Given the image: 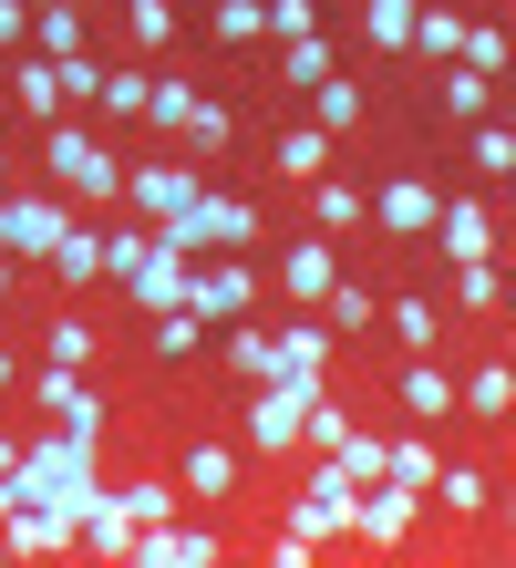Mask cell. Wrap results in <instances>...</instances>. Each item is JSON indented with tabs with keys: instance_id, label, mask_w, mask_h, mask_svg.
I'll list each match as a JSON object with an SVG mask.
<instances>
[{
	"instance_id": "cell-1",
	"label": "cell",
	"mask_w": 516,
	"mask_h": 568,
	"mask_svg": "<svg viewBox=\"0 0 516 568\" xmlns=\"http://www.w3.org/2000/svg\"><path fill=\"white\" fill-rule=\"evenodd\" d=\"M352 496H362V476H352L341 455H321V465L300 476V496H290V538L341 548V538H352Z\"/></svg>"
},
{
	"instance_id": "cell-2",
	"label": "cell",
	"mask_w": 516,
	"mask_h": 568,
	"mask_svg": "<svg viewBox=\"0 0 516 568\" xmlns=\"http://www.w3.org/2000/svg\"><path fill=\"white\" fill-rule=\"evenodd\" d=\"M42 165H52V186H73V196H124V155H103L73 114L42 124Z\"/></svg>"
},
{
	"instance_id": "cell-3",
	"label": "cell",
	"mask_w": 516,
	"mask_h": 568,
	"mask_svg": "<svg viewBox=\"0 0 516 568\" xmlns=\"http://www.w3.org/2000/svg\"><path fill=\"white\" fill-rule=\"evenodd\" d=\"M413 527H424V496H413V486L372 476V486L352 496V548H372V558H383V548H403V538H413Z\"/></svg>"
},
{
	"instance_id": "cell-4",
	"label": "cell",
	"mask_w": 516,
	"mask_h": 568,
	"mask_svg": "<svg viewBox=\"0 0 516 568\" xmlns=\"http://www.w3.org/2000/svg\"><path fill=\"white\" fill-rule=\"evenodd\" d=\"M21 383H31V404H42V414H62L73 445H103V393L73 373V362H42V373H21Z\"/></svg>"
},
{
	"instance_id": "cell-5",
	"label": "cell",
	"mask_w": 516,
	"mask_h": 568,
	"mask_svg": "<svg viewBox=\"0 0 516 568\" xmlns=\"http://www.w3.org/2000/svg\"><path fill=\"white\" fill-rule=\"evenodd\" d=\"M186 311H196L206 331L249 321V311H259V270H249V258H227V270H186Z\"/></svg>"
},
{
	"instance_id": "cell-6",
	"label": "cell",
	"mask_w": 516,
	"mask_h": 568,
	"mask_svg": "<svg viewBox=\"0 0 516 568\" xmlns=\"http://www.w3.org/2000/svg\"><path fill=\"white\" fill-rule=\"evenodd\" d=\"M227 558V538H206V527H134V548H124V568H217Z\"/></svg>"
},
{
	"instance_id": "cell-7",
	"label": "cell",
	"mask_w": 516,
	"mask_h": 568,
	"mask_svg": "<svg viewBox=\"0 0 516 568\" xmlns=\"http://www.w3.org/2000/svg\"><path fill=\"white\" fill-rule=\"evenodd\" d=\"M237 476H249V455L206 434V445H186V465H176V496H186V507H227V496H237Z\"/></svg>"
},
{
	"instance_id": "cell-8",
	"label": "cell",
	"mask_w": 516,
	"mask_h": 568,
	"mask_svg": "<svg viewBox=\"0 0 516 568\" xmlns=\"http://www.w3.org/2000/svg\"><path fill=\"white\" fill-rule=\"evenodd\" d=\"M331 280H341V248L321 239V227H310L300 248H280V290L300 300V311H321V300H331Z\"/></svg>"
},
{
	"instance_id": "cell-9",
	"label": "cell",
	"mask_w": 516,
	"mask_h": 568,
	"mask_svg": "<svg viewBox=\"0 0 516 568\" xmlns=\"http://www.w3.org/2000/svg\"><path fill=\"white\" fill-rule=\"evenodd\" d=\"M434 207H444V196H434L424 176H393L383 196H362V217H372V227H393V239H424V227H434Z\"/></svg>"
},
{
	"instance_id": "cell-10",
	"label": "cell",
	"mask_w": 516,
	"mask_h": 568,
	"mask_svg": "<svg viewBox=\"0 0 516 568\" xmlns=\"http://www.w3.org/2000/svg\"><path fill=\"white\" fill-rule=\"evenodd\" d=\"M424 239H434L444 258H496V227H486V207H475V196H444Z\"/></svg>"
},
{
	"instance_id": "cell-11",
	"label": "cell",
	"mask_w": 516,
	"mask_h": 568,
	"mask_svg": "<svg viewBox=\"0 0 516 568\" xmlns=\"http://www.w3.org/2000/svg\"><path fill=\"white\" fill-rule=\"evenodd\" d=\"M124 196H134V207H145V217L165 227V217H186V207H196L206 186L186 176V165H134V176H124Z\"/></svg>"
},
{
	"instance_id": "cell-12",
	"label": "cell",
	"mask_w": 516,
	"mask_h": 568,
	"mask_svg": "<svg viewBox=\"0 0 516 568\" xmlns=\"http://www.w3.org/2000/svg\"><path fill=\"white\" fill-rule=\"evenodd\" d=\"M0 62H11V104L31 124H52L62 114V62H42V52H0Z\"/></svg>"
},
{
	"instance_id": "cell-13",
	"label": "cell",
	"mask_w": 516,
	"mask_h": 568,
	"mask_svg": "<svg viewBox=\"0 0 516 568\" xmlns=\"http://www.w3.org/2000/svg\"><path fill=\"white\" fill-rule=\"evenodd\" d=\"M269 165H280L290 186H310V176H331V165H341V135H321V124H290V135L269 145Z\"/></svg>"
},
{
	"instance_id": "cell-14",
	"label": "cell",
	"mask_w": 516,
	"mask_h": 568,
	"mask_svg": "<svg viewBox=\"0 0 516 568\" xmlns=\"http://www.w3.org/2000/svg\"><path fill=\"white\" fill-rule=\"evenodd\" d=\"M21 52L73 62V52H83V0H31V42H21Z\"/></svg>"
},
{
	"instance_id": "cell-15",
	"label": "cell",
	"mask_w": 516,
	"mask_h": 568,
	"mask_svg": "<svg viewBox=\"0 0 516 568\" xmlns=\"http://www.w3.org/2000/svg\"><path fill=\"white\" fill-rule=\"evenodd\" d=\"M124 300H134V311H145V321H155V311H186V258H176V248H155L145 270L124 280Z\"/></svg>"
},
{
	"instance_id": "cell-16",
	"label": "cell",
	"mask_w": 516,
	"mask_h": 568,
	"mask_svg": "<svg viewBox=\"0 0 516 568\" xmlns=\"http://www.w3.org/2000/svg\"><path fill=\"white\" fill-rule=\"evenodd\" d=\"M103 496H114L134 527H165V517L186 507V496H176V476H124V486H103Z\"/></svg>"
},
{
	"instance_id": "cell-17",
	"label": "cell",
	"mask_w": 516,
	"mask_h": 568,
	"mask_svg": "<svg viewBox=\"0 0 516 568\" xmlns=\"http://www.w3.org/2000/svg\"><path fill=\"white\" fill-rule=\"evenodd\" d=\"M383 331H393L403 352H434V342H444V311H434V300H413V290H393V300H383Z\"/></svg>"
},
{
	"instance_id": "cell-18",
	"label": "cell",
	"mask_w": 516,
	"mask_h": 568,
	"mask_svg": "<svg viewBox=\"0 0 516 568\" xmlns=\"http://www.w3.org/2000/svg\"><path fill=\"white\" fill-rule=\"evenodd\" d=\"M393 393H403V414H424V424H444V414H455V383H444L424 352L403 362V383H393Z\"/></svg>"
},
{
	"instance_id": "cell-19",
	"label": "cell",
	"mask_w": 516,
	"mask_h": 568,
	"mask_svg": "<svg viewBox=\"0 0 516 568\" xmlns=\"http://www.w3.org/2000/svg\"><path fill=\"white\" fill-rule=\"evenodd\" d=\"M42 258H52V270L73 280V290H83V280H103V227H83V217H73V227H62V239L42 248Z\"/></svg>"
},
{
	"instance_id": "cell-20",
	"label": "cell",
	"mask_w": 516,
	"mask_h": 568,
	"mask_svg": "<svg viewBox=\"0 0 516 568\" xmlns=\"http://www.w3.org/2000/svg\"><path fill=\"white\" fill-rule=\"evenodd\" d=\"M310 227H331V239H341V227H362V186L352 176H310Z\"/></svg>"
},
{
	"instance_id": "cell-21",
	"label": "cell",
	"mask_w": 516,
	"mask_h": 568,
	"mask_svg": "<svg viewBox=\"0 0 516 568\" xmlns=\"http://www.w3.org/2000/svg\"><path fill=\"white\" fill-rule=\"evenodd\" d=\"M434 465H444V455L424 445V434H383V476H393V486L424 496V486H434Z\"/></svg>"
},
{
	"instance_id": "cell-22",
	"label": "cell",
	"mask_w": 516,
	"mask_h": 568,
	"mask_svg": "<svg viewBox=\"0 0 516 568\" xmlns=\"http://www.w3.org/2000/svg\"><path fill=\"white\" fill-rule=\"evenodd\" d=\"M455 404H465V414H486V424H496V414L516 404V373H506V362H475V373L455 383Z\"/></svg>"
},
{
	"instance_id": "cell-23",
	"label": "cell",
	"mask_w": 516,
	"mask_h": 568,
	"mask_svg": "<svg viewBox=\"0 0 516 568\" xmlns=\"http://www.w3.org/2000/svg\"><path fill=\"white\" fill-rule=\"evenodd\" d=\"M227 373H237V383H280V342L237 321V331H227Z\"/></svg>"
},
{
	"instance_id": "cell-24",
	"label": "cell",
	"mask_w": 516,
	"mask_h": 568,
	"mask_svg": "<svg viewBox=\"0 0 516 568\" xmlns=\"http://www.w3.org/2000/svg\"><path fill=\"white\" fill-rule=\"evenodd\" d=\"M424 496H434L444 517H486V476H475V465H434V486H424Z\"/></svg>"
},
{
	"instance_id": "cell-25",
	"label": "cell",
	"mask_w": 516,
	"mask_h": 568,
	"mask_svg": "<svg viewBox=\"0 0 516 568\" xmlns=\"http://www.w3.org/2000/svg\"><path fill=\"white\" fill-rule=\"evenodd\" d=\"M434 104L455 114V124H486V73H465V62H444V73H434Z\"/></svg>"
},
{
	"instance_id": "cell-26",
	"label": "cell",
	"mask_w": 516,
	"mask_h": 568,
	"mask_svg": "<svg viewBox=\"0 0 516 568\" xmlns=\"http://www.w3.org/2000/svg\"><path fill=\"white\" fill-rule=\"evenodd\" d=\"M280 342V373H331V331L321 321H290V331H269Z\"/></svg>"
},
{
	"instance_id": "cell-27",
	"label": "cell",
	"mask_w": 516,
	"mask_h": 568,
	"mask_svg": "<svg viewBox=\"0 0 516 568\" xmlns=\"http://www.w3.org/2000/svg\"><path fill=\"white\" fill-rule=\"evenodd\" d=\"M413 11H424V0H362V42L372 52H403L413 42Z\"/></svg>"
},
{
	"instance_id": "cell-28",
	"label": "cell",
	"mask_w": 516,
	"mask_h": 568,
	"mask_svg": "<svg viewBox=\"0 0 516 568\" xmlns=\"http://www.w3.org/2000/svg\"><path fill=\"white\" fill-rule=\"evenodd\" d=\"M506 52H516V42H506V21H465V42H455V62H465V73H486V83L506 73Z\"/></svg>"
},
{
	"instance_id": "cell-29",
	"label": "cell",
	"mask_w": 516,
	"mask_h": 568,
	"mask_svg": "<svg viewBox=\"0 0 516 568\" xmlns=\"http://www.w3.org/2000/svg\"><path fill=\"white\" fill-rule=\"evenodd\" d=\"M321 73H331V31H300V42H280V83H290V93H310Z\"/></svg>"
},
{
	"instance_id": "cell-30",
	"label": "cell",
	"mask_w": 516,
	"mask_h": 568,
	"mask_svg": "<svg viewBox=\"0 0 516 568\" xmlns=\"http://www.w3.org/2000/svg\"><path fill=\"white\" fill-rule=\"evenodd\" d=\"M206 31H217L227 52H237V42H269V0H217V11H206Z\"/></svg>"
},
{
	"instance_id": "cell-31",
	"label": "cell",
	"mask_w": 516,
	"mask_h": 568,
	"mask_svg": "<svg viewBox=\"0 0 516 568\" xmlns=\"http://www.w3.org/2000/svg\"><path fill=\"white\" fill-rule=\"evenodd\" d=\"M310 104H321V135H352V124H362V83L321 73V83H310Z\"/></svg>"
},
{
	"instance_id": "cell-32",
	"label": "cell",
	"mask_w": 516,
	"mask_h": 568,
	"mask_svg": "<svg viewBox=\"0 0 516 568\" xmlns=\"http://www.w3.org/2000/svg\"><path fill=\"white\" fill-rule=\"evenodd\" d=\"M506 300V270L496 258H455V311H496Z\"/></svg>"
},
{
	"instance_id": "cell-33",
	"label": "cell",
	"mask_w": 516,
	"mask_h": 568,
	"mask_svg": "<svg viewBox=\"0 0 516 568\" xmlns=\"http://www.w3.org/2000/svg\"><path fill=\"white\" fill-rule=\"evenodd\" d=\"M455 42H465V11H413V52L424 62H455Z\"/></svg>"
},
{
	"instance_id": "cell-34",
	"label": "cell",
	"mask_w": 516,
	"mask_h": 568,
	"mask_svg": "<svg viewBox=\"0 0 516 568\" xmlns=\"http://www.w3.org/2000/svg\"><path fill=\"white\" fill-rule=\"evenodd\" d=\"M186 145H196V155H227V145H237V114L196 93V114H186Z\"/></svg>"
},
{
	"instance_id": "cell-35",
	"label": "cell",
	"mask_w": 516,
	"mask_h": 568,
	"mask_svg": "<svg viewBox=\"0 0 516 568\" xmlns=\"http://www.w3.org/2000/svg\"><path fill=\"white\" fill-rule=\"evenodd\" d=\"M155 258V227H114V239H103V280H134Z\"/></svg>"
},
{
	"instance_id": "cell-36",
	"label": "cell",
	"mask_w": 516,
	"mask_h": 568,
	"mask_svg": "<svg viewBox=\"0 0 516 568\" xmlns=\"http://www.w3.org/2000/svg\"><path fill=\"white\" fill-rule=\"evenodd\" d=\"M196 342H206V321H196V311H155V362H186Z\"/></svg>"
},
{
	"instance_id": "cell-37",
	"label": "cell",
	"mask_w": 516,
	"mask_h": 568,
	"mask_svg": "<svg viewBox=\"0 0 516 568\" xmlns=\"http://www.w3.org/2000/svg\"><path fill=\"white\" fill-rule=\"evenodd\" d=\"M321 311H331L341 331H372V321H383V300H372V290H352V280H331V300H321Z\"/></svg>"
},
{
	"instance_id": "cell-38",
	"label": "cell",
	"mask_w": 516,
	"mask_h": 568,
	"mask_svg": "<svg viewBox=\"0 0 516 568\" xmlns=\"http://www.w3.org/2000/svg\"><path fill=\"white\" fill-rule=\"evenodd\" d=\"M475 165H486V186L516 176V135H506V124H475Z\"/></svg>"
},
{
	"instance_id": "cell-39",
	"label": "cell",
	"mask_w": 516,
	"mask_h": 568,
	"mask_svg": "<svg viewBox=\"0 0 516 568\" xmlns=\"http://www.w3.org/2000/svg\"><path fill=\"white\" fill-rule=\"evenodd\" d=\"M134 42H145V52H165V42H176V0H134Z\"/></svg>"
},
{
	"instance_id": "cell-40",
	"label": "cell",
	"mask_w": 516,
	"mask_h": 568,
	"mask_svg": "<svg viewBox=\"0 0 516 568\" xmlns=\"http://www.w3.org/2000/svg\"><path fill=\"white\" fill-rule=\"evenodd\" d=\"M145 114L165 124V135H186V114H196V83H155V93H145Z\"/></svg>"
},
{
	"instance_id": "cell-41",
	"label": "cell",
	"mask_w": 516,
	"mask_h": 568,
	"mask_svg": "<svg viewBox=\"0 0 516 568\" xmlns=\"http://www.w3.org/2000/svg\"><path fill=\"white\" fill-rule=\"evenodd\" d=\"M300 31H321V0H269V42H300Z\"/></svg>"
},
{
	"instance_id": "cell-42",
	"label": "cell",
	"mask_w": 516,
	"mask_h": 568,
	"mask_svg": "<svg viewBox=\"0 0 516 568\" xmlns=\"http://www.w3.org/2000/svg\"><path fill=\"white\" fill-rule=\"evenodd\" d=\"M145 93H155L145 73H103V93H93V104H103V114H145Z\"/></svg>"
},
{
	"instance_id": "cell-43",
	"label": "cell",
	"mask_w": 516,
	"mask_h": 568,
	"mask_svg": "<svg viewBox=\"0 0 516 568\" xmlns=\"http://www.w3.org/2000/svg\"><path fill=\"white\" fill-rule=\"evenodd\" d=\"M42 342H52V362H73V373H83V362H93V331H83V321H73V311H62V321H52V331H42Z\"/></svg>"
},
{
	"instance_id": "cell-44",
	"label": "cell",
	"mask_w": 516,
	"mask_h": 568,
	"mask_svg": "<svg viewBox=\"0 0 516 568\" xmlns=\"http://www.w3.org/2000/svg\"><path fill=\"white\" fill-rule=\"evenodd\" d=\"M93 93H103V62L73 52V62H62V104H93Z\"/></svg>"
},
{
	"instance_id": "cell-45",
	"label": "cell",
	"mask_w": 516,
	"mask_h": 568,
	"mask_svg": "<svg viewBox=\"0 0 516 568\" xmlns=\"http://www.w3.org/2000/svg\"><path fill=\"white\" fill-rule=\"evenodd\" d=\"M31 42V0H0V52H21Z\"/></svg>"
},
{
	"instance_id": "cell-46",
	"label": "cell",
	"mask_w": 516,
	"mask_h": 568,
	"mask_svg": "<svg viewBox=\"0 0 516 568\" xmlns=\"http://www.w3.org/2000/svg\"><path fill=\"white\" fill-rule=\"evenodd\" d=\"M21 445H31V434H11V424H0V476H21Z\"/></svg>"
},
{
	"instance_id": "cell-47",
	"label": "cell",
	"mask_w": 516,
	"mask_h": 568,
	"mask_svg": "<svg viewBox=\"0 0 516 568\" xmlns=\"http://www.w3.org/2000/svg\"><path fill=\"white\" fill-rule=\"evenodd\" d=\"M0 393H21V362H11V342H0Z\"/></svg>"
},
{
	"instance_id": "cell-48",
	"label": "cell",
	"mask_w": 516,
	"mask_h": 568,
	"mask_svg": "<svg viewBox=\"0 0 516 568\" xmlns=\"http://www.w3.org/2000/svg\"><path fill=\"white\" fill-rule=\"evenodd\" d=\"M0 311H11V270H0Z\"/></svg>"
},
{
	"instance_id": "cell-49",
	"label": "cell",
	"mask_w": 516,
	"mask_h": 568,
	"mask_svg": "<svg viewBox=\"0 0 516 568\" xmlns=\"http://www.w3.org/2000/svg\"><path fill=\"white\" fill-rule=\"evenodd\" d=\"M0 568H11V538H0Z\"/></svg>"
},
{
	"instance_id": "cell-50",
	"label": "cell",
	"mask_w": 516,
	"mask_h": 568,
	"mask_svg": "<svg viewBox=\"0 0 516 568\" xmlns=\"http://www.w3.org/2000/svg\"><path fill=\"white\" fill-rule=\"evenodd\" d=\"M0 176H11V155H0Z\"/></svg>"
}]
</instances>
